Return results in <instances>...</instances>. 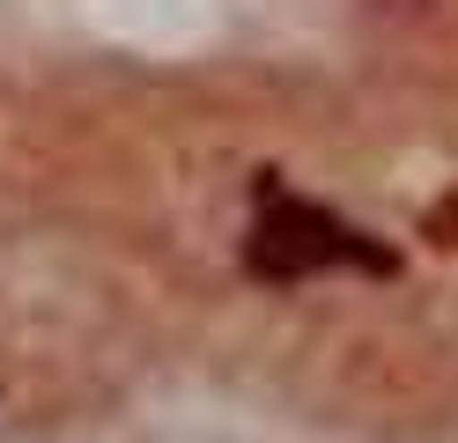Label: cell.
<instances>
[{
  "label": "cell",
  "instance_id": "cell-1",
  "mask_svg": "<svg viewBox=\"0 0 458 443\" xmlns=\"http://www.w3.org/2000/svg\"><path fill=\"white\" fill-rule=\"evenodd\" d=\"M244 266L259 281H274V288H289V281H318V274H399V251L392 244H377L369 229H355V222H340L333 207H318V200H296V192H274L267 185V200H259V222H251V236H244Z\"/></svg>",
  "mask_w": 458,
  "mask_h": 443
}]
</instances>
